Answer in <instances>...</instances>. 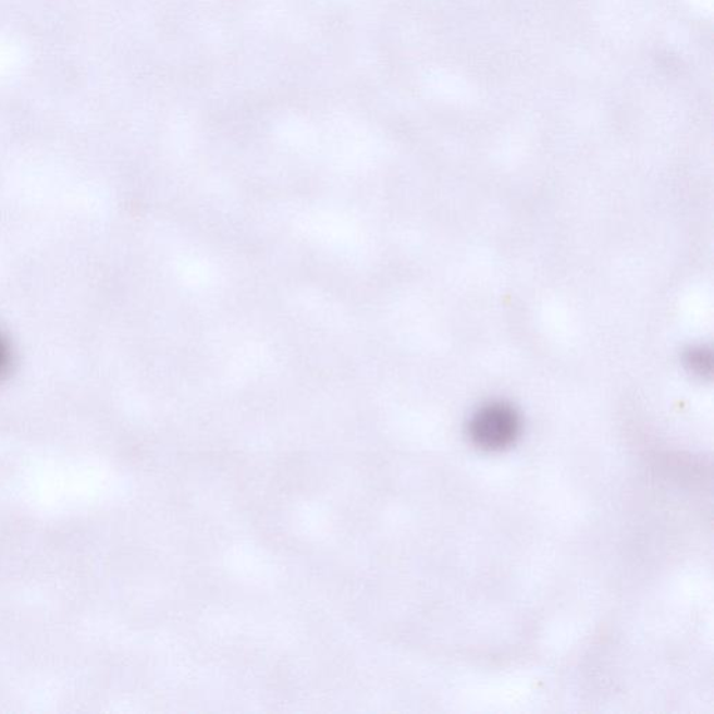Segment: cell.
Returning <instances> with one entry per match:
<instances>
[{"mask_svg":"<svg viewBox=\"0 0 714 714\" xmlns=\"http://www.w3.org/2000/svg\"><path fill=\"white\" fill-rule=\"evenodd\" d=\"M712 352L705 348H693L687 354V366L699 377L712 376Z\"/></svg>","mask_w":714,"mask_h":714,"instance_id":"2","label":"cell"},{"mask_svg":"<svg viewBox=\"0 0 714 714\" xmlns=\"http://www.w3.org/2000/svg\"><path fill=\"white\" fill-rule=\"evenodd\" d=\"M3 365H4V350L2 344H0V373H2L3 371L2 369Z\"/></svg>","mask_w":714,"mask_h":714,"instance_id":"3","label":"cell"},{"mask_svg":"<svg viewBox=\"0 0 714 714\" xmlns=\"http://www.w3.org/2000/svg\"><path fill=\"white\" fill-rule=\"evenodd\" d=\"M520 433L518 411L505 402H490L475 411L469 435L484 451H501L515 443Z\"/></svg>","mask_w":714,"mask_h":714,"instance_id":"1","label":"cell"}]
</instances>
